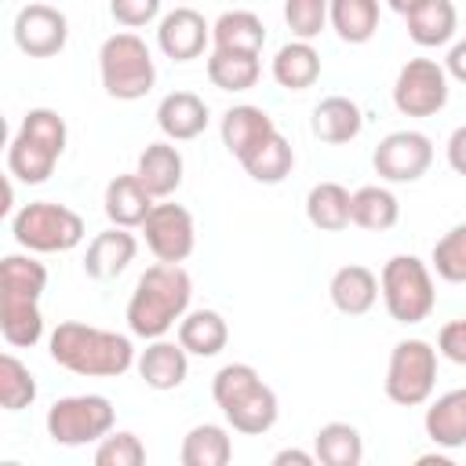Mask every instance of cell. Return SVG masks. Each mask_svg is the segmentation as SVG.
I'll return each instance as SVG.
<instances>
[{
	"instance_id": "cell-9",
	"label": "cell",
	"mask_w": 466,
	"mask_h": 466,
	"mask_svg": "<svg viewBox=\"0 0 466 466\" xmlns=\"http://www.w3.org/2000/svg\"><path fill=\"white\" fill-rule=\"evenodd\" d=\"M437 386V350L426 339H404L390 353L386 397L400 408H419L433 397Z\"/></svg>"
},
{
	"instance_id": "cell-8",
	"label": "cell",
	"mask_w": 466,
	"mask_h": 466,
	"mask_svg": "<svg viewBox=\"0 0 466 466\" xmlns=\"http://www.w3.org/2000/svg\"><path fill=\"white\" fill-rule=\"evenodd\" d=\"M116 422L109 397L102 393H76L62 397L47 408V437L62 448H84L102 441Z\"/></svg>"
},
{
	"instance_id": "cell-31",
	"label": "cell",
	"mask_w": 466,
	"mask_h": 466,
	"mask_svg": "<svg viewBox=\"0 0 466 466\" xmlns=\"http://www.w3.org/2000/svg\"><path fill=\"white\" fill-rule=\"evenodd\" d=\"M397 218H400V204L386 186H360L350 197V222L360 229L382 233V229H393Z\"/></svg>"
},
{
	"instance_id": "cell-6",
	"label": "cell",
	"mask_w": 466,
	"mask_h": 466,
	"mask_svg": "<svg viewBox=\"0 0 466 466\" xmlns=\"http://www.w3.org/2000/svg\"><path fill=\"white\" fill-rule=\"evenodd\" d=\"M379 288H382L386 313L397 324H422L433 313V302H437L433 273L415 255H393L379 273Z\"/></svg>"
},
{
	"instance_id": "cell-2",
	"label": "cell",
	"mask_w": 466,
	"mask_h": 466,
	"mask_svg": "<svg viewBox=\"0 0 466 466\" xmlns=\"http://www.w3.org/2000/svg\"><path fill=\"white\" fill-rule=\"evenodd\" d=\"M51 360L73 375H87V379H116L124 375L138 357L127 335L106 331V328H91L80 320H62L51 331Z\"/></svg>"
},
{
	"instance_id": "cell-30",
	"label": "cell",
	"mask_w": 466,
	"mask_h": 466,
	"mask_svg": "<svg viewBox=\"0 0 466 466\" xmlns=\"http://www.w3.org/2000/svg\"><path fill=\"white\" fill-rule=\"evenodd\" d=\"M350 189L339 182H317L306 193V218L320 229V233H339L350 226Z\"/></svg>"
},
{
	"instance_id": "cell-38",
	"label": "cell",
	"mask_w": 466,
	"mask_h": 466,
	"mask_svg": "<svg viewBox=\"0 0 466 466\" xmlns=\"http://www.w3.org/2000/svg\"><path fill=\"white\" fill-rule=\"evenodd\" d=\"M433 269L448 284H466V222L451 226L433 244Z\"/></svg>"
},
{
	"instance_id": "cell-26",
	"label": "cell",
	"mask_w": 466,
	"mask_h": 466,
	"mask_svg": "<svg viewBox=\"0 0 466 466\" xmlns=\"http://www.w3.org/2000/svg\"><path fill=\"white\" fill-rule=\"evenodd\" d=\"M0 335L7 346L25 350L36 346L44 335V317H40V302L36 299H11L0 295Z\"/></svg>"
},
{
	"instance_id": "cell-27",
	"label": "cell",
	"mask_w": 466,
	"mask_h": 466,
	"mask_svg": "<svg viewBox=\"0 0 466 466\" xmlns=\"http://www.w3.org/2000/svg\"><path fill=\"white\" fill-rule=\"evenodd\" d=\"M408 18V36L419 44V47H441L455 36V25H459V15H455V4L451 0H426L419 4Z\"/></svg>"
},
{
	"instance_id": "cell-12",
	"label": "cell",
	"mask_w": 466,
	"mask_h": 466,
	"mask_svg": "<svg viewBox=\"0 0 466 466\" xmlns=\"http://www.w3.org/2000/svg\"><path fill=\"white\" fill-rule=\"evenodd\" d=\"M371 164L386 182H419L433 164V142L422 131H393L375 146Z\"/></svg>"
},
{
	"instance_id": "cell-40",
	"label": "cell",
	"mask_w": 466,
	"mask_h": 466,
	"mask_svg": "<svg viewBox=\"0 0 466 466\" xmlns=\"http://www.w3.org/2000/svg\"><path fill=\"white\" fill-rule=\"evenodd\" d=\"M284 22L295 40H313L328 22V0H284Z\"/></svg>"
},
{
	"instance_id": "cell-4",
	"label": "cell",
	"mask_w": 466,
	"mask_h": 466,
	"mask_svg": "<svg viewBox=\"0 0 466 466\" xmlns=\"http://www.w3.org/2000/svg\"><path fill=\"white\" fill-rule=\"evenodd\" d=\"M66 120L55 109H29L7 146V171L25 186L47 182L66 153Z\"/></svg>"
},
{
	"instance_id": "cell-46",
	"label": "cell",
	"mask_w": 466,
	"mask_h": 466,
	"mask_svg": "<svg viewBox=\"0 0 466 466\" xmlns=\"http://www.w3.org/2000/svg\"><path fill=\"white\" fill-rule=\"evenodd\" d=\"M386 4H390L397 15H411V11H415L419 4H426V0H386Z\"/></svg>"
},
{
	"instance_id": "cell-22",
	"label": "cell",
	"mask_w": 466,
	"mask_h": 466,
	"mask_svg": "<svg viewBox=\"0 0 466 466\" xmlns=\"http://www.w3.org/2000/svg\"><path fill=\"white\" fill-rule=\"evenodd\" d=\"M182 153L171 146V138L167 142H149L146 149H142V157H138V167H135V175H138V182L157 197V200H164V197H171L178 186H182Z\"/></svg>"
},
{
	"instance_id": "cell-44",
	"label": "cell",
	"mask_w": 466,
	"mask_h": 466,
	"mask_svg": "<svg viewBox=\"0 0 466 466\" xmlns=\"http://www.w3.org/2000/svg\"><path fill=\"white\" fill-rule=\"evenodd\" d=\"M444 69H448V76H455L459 84H466V40H455L451 44V51L444 58Z\"/></svg>"
},
{
	"instance_id": "cell-28",
	"label": "cell",
	"mask_w": 466,
	"mask_h": 466,
	"mask_svg": "<svg viewBox=\"0 0 466 466\" xmlns=\"http://www.w3.org/2000/svg\"><path fill=\"white\" fill-rule=\"evenodd\" d=\"M211 40H215L218 51L258 55L262 44H266V25H262V18L255 11H226L211 25Z\"/></svg>"
},
{
	"instance_id": "cell-29",
	"label": "cell",
	"mask_w": 466,
	"mask_h": 466,
	"mask_svg": "<svg viewBox=\"0 0 466 466\" xmlns=\"http://www.w3.org/2000/svg\"><path fill=\"white\" fill-rule=\"evenodd\" d=\"M328 22L346 44H368L379 29V0H328Z\"/></svg>"
},
{
	"instance_id": "cell-25",
	"label": "cell",
	"mask_w": 466,
	"mask_h": 466,
	"mask_svg": "<svg viewBox=\"0 0 466 466\" xmlns=\"http://www.w3.org/2000/svg\"><path fill=\"white\" fill-rule=\"evenodd\" d=\"M320 76V55L309 40H291L273 58V80L288 91H306Z\"/></svg>"
},
{
	"instance_id": "cell-1",
	"label": "cell",
	"mask_w": 466,
	"mask_h": 466,
	"mask_svg": "<svg viewBox=\"0 0 466 466\" xmlns=\"http://www.w3.org/2000/svg\"><path fill=\"white\" fill-rule=\"evenodd\" d=\"M193 299V280L178 262L149 266L127 302V328L138 339H164L186 313Z\"/></svg>"
},
{
	"instance_id": "cell-34",
	"label": "cell",
	"mask_w": 466,
	"mask_h": 466,
	"mask_svg": "<svg viewBox=\"0 0 466 466\" xmlns=\"http://www.w3.org/2000/svg\"><path fill=\"white\" fill-rule=\"evenodd\" d=\"M233 459V441L226 426L200 422L182 441V466H226Z\"/></svg>"
},
{
	"instance_id": "cell-24",
	"label": "cell",
	"mask_w": 466,
	"mask_h": 466,
	"mask_svg": "<svg viewBox=\"0 0 466 466\" xmlns=\"http://www.w3.org/2000/svg\"><path fill=\"white\" fill-rule=\"evenodd\" d=\"M178 342L193 357H215V353L226 350L229 328H226L222 313H215V309H189L178 320Z\"/></svg>"
},
{
	"instance_id": "cell-11",
	"label": "cell",
	"mask_w": 466,
	"mask_h": 466,
	"mask_svg": "<svg viewBox=\"0 0 466 466\" xmlns=\"http://www.w3.org/2000/svg\"><path fill=\"white\" fill-rule=\"evenodd\" d=\"M138 229L146 233V248L157 262H186L197 248V226L182 204H153Z\"/></svg>"
},
{
	"instance_id": "cell-7",
	"label": "cell",
	"mask_w": 466,
	"mask_h": 466,
	"mask_svg": "<svg viewBox=\"0 0 466 466\" xmlns=\"http://www.w3.org/2000/svg\"><path fill=\"white\" fill-rule=\"evenodd\" d=\"M11 233L25 251L51 255V251H73L84 240V218L55 200H33L11 218Z\"/></svg>"
},
{
	"instance_id": "cell-19",
	"label": "cell",
	"mask_w": 466,
	"mask_h": 466,
	"mask_svg": "<svg viewBox=\"0 0 466 466\" xmlns=\"http://www.w3.org/2000/svg\"><path fill=\"white\" fill-rule=\"evenodd\" d=\"M157 124H160L164 138L189 142V138H197L208 127V106L193 91H171L157 106Z\"/></svg>"
},
{
	"instance_id": "cell-21",
	"label": "cell",
	"mask_w": 466,
	"mask_h": 466,
	"mask_svg": "<svg viewBox=\"0 0 466 466\" xmlns=\"http://www.w3.org/2000/svg\"><path fill=\"white\" fill-rule=\"evenodd\" d=\"M313 135L328 146H342V142H353L364 127V116H360V106L346 95H328L317 102L313 109V120H309Z\"/></svg>"
},
{
	"instance_id": "cell-10",
	"label": "cell",
	"mask_w": 466,
	"mask_h": 466,
	"mask_svg": "<svg viewBox=\"0 0 466 466\" xmlns=\"http://www.w3.org/2000/svg\"><path fill=\"white\" fill-rule=\"evenodd\" d=\"M393 106L404 116H433L448 106V69L433 58H408L393 84Z\"/></svg>"
},
{
	"instance_id": "cell-14",
	"label": "cell",
	"mask_w": 466,
	"mask_h": 466,
	"mask_svg": "<svg viewBox=\"0 0 466 466\" xmlns=\"http://www.w3.org/2000/svg\"><path fill=\"white\" fill-rule=\"evenodd\" d=\"M211 40V25L204 22L200 11L193 7H175L160 18L157 25V44L167 58L175 62H189V58H200L204 55V44Z\"/></svg>"
},
{
	"instance_id": "cell-20",
	"label": "cell",
	"mask_w": 466,
	"mask_h": 466,
	"mask_svg": "<svg viewBox=\"0 0 466 466\" xmlns=\"http://www.w3.org/2000/svg\"><path fill=\"white\" fill-rule=\"evenodd\" d=\"M426 437L437 448H466V390H448L426 408Z\"/></svg>"
},
{
	"instance_id": "cell-17",
	"label": "cell",
	"mask_w": 466,
	"mask_h": 466,
	"mask_svg": "<svg viewBox=\"0 0 466 466\" xmlns=\"http://www.w3.org/2000/svg\"><path fill=\"white\" fill-rule=\"evenodd\" d=\"M138 375L149 390H178L189 375V353L182 342H164V339H149V346L138 353Z\"/></svg>"
},
{
	"instance_id": "cell-16",
	"label": "cell",
	"mask_w": 466,
	"mask_h": 466,
	"mask_svg": "<svg viewBox=\"0 0 466 466\" xmlns=\"http://www.w3.org/2000/svg\"><path fill=\"white\" fill-rule=\"evenodd\" d=\"M218 131H222V146H226L237 160H248L269 135H277V124H273V116H269L266 109H258V106H233V109H226Z\"/></svg>"
},
{
	"instance_id": "cell-39",
	"label": "cell",
	"mask_w": 466,
	"mask_h": 466,
	"mask_svg": "<svg viewBox=\"0 0 466 466\" xmlns=\"http://www.w3.org/2000/svg\"><path fill=\"white\" fill-rule=\"evenodd\" d=\"M95 462L98 466H142L146 462V448L131 430H109L98 448H95Z\"/></svg>"
},
{
	"instance_id": "cell-41",
	"label": "cell",
	"mask_w": 466,
	"mask_h": 466,
	"mask_svg": "<svg viewBox=\"0 0 466 466\" xmlns=\"http://www.w3.org/2000/svg\"><path fill=\"white\" fill-rule=\"evenodd\" d=\"M109 15L124 29H138V25H149L160 15V0H109Z\"/></svg>"
},
{
	"instance_id": "cell-36",
	"label": "cell",
	"mask_w": 466,
	"mask_h": 466,
	"mask_svg": "<svg viewBox=\"0 0 466 466\" xmlns=\"http://www.w3.org/2000/svg\"><path fill=\"white\" fill-rule=\"evenodd\" d=\"M47 288V269L33 255H4L0 262V295L11 299H36Z\"/></svg>"
},
{
	"instance_id": "cell-35",
	"label": "cell",
	"mask_w": 466,
	"mask_h": 466,
	"mask_svg": "<svg viewBox=\"0 0 466 466\" xmlns=\"http://www.w3.org/2000/svg\"><path fill=\"white\" fill-rule=\"evenodd\" d=\"M244 164V171L255 178V182H266V186H277V182H284L288 175H291V167H295V149H291V142L277 131V135H269L248 160H240Z\"/></svg>"
},
{
	"instance_id": "cell-42",
	"label": "cell",
	"mask_w": 466,
	"mask_h": 466,
	"mask_svg": "<svg viewBox=\"0 0 466 466\" xmlns=\"http://www.w3.org/2000/svg\"><path fill=\"white\" fill-rule=\"evenodd\" d=\"M437 353L448 357L451 364H462L466 368V317L459 320H448L437 335Z\"/></svg>"
},
{
	"instance_id": "cell-32",
	"label": "cell",
	"mask_w": 466,
	"mask_h": 466,
	"mask_svg": "<svg viewBox=\"0 0 466 466\" xmlns=\"http://www.w3.org/2000/svg\"><path fill=\"white\" fill-rule=\"evenodd\" d=\"M313 455L324 466H360L364 441H360L357 426H350V422H324L313 433Z\"/></svg>"
},
{
	"instance_id": "cell-43",
	"label": "cell",
	"mask_w": 466,
	"mask_h": 466,
	"mask_svg": "<svg viewBox=\"0 0 466 466\" xmlns=\"http://www.w3.org/2000/svg\"><path fill=\"white\" fill-rule=\"evenodd\" d=\"M448 164L455 175H466V124H459L448 138Z\"/></svg>"
},
{
	"instance_id": "cell-18",
	"label": "cell",
	"mask_w": 466,
	"mask_h": 466,
	"mask_svg": "<svg viewBox=\"0 0 466 466\" xmlns=\"http://www.w3.org/2000/svg\"><path fill=\"white\" fill-rule=\"evenodd\" d=\"M328 295H331V306H335L339 313H346V317H364V313L379 302L382 288H379V277H375L368 266L350 262V266L335 269V277H331V284H328Z\"/></svg>"
},
{
	"instance_id": "cell-23",
	"label": "cell",
	"mask_w": 466,
	"mask_h": 466,
	"mask_svg": "<svg viewBox=\"0 0 466 466\" xmlns=\"http://www.w3.org/2000/svg\"><path fill=\"white\" fill-rule=\"evenodd\" d=\"M153 193L138 182V175H116L109 186H106V218L113 226H124V229H135L146 222V215L153 211Z\"/></svg>"
},
{
	"instance_id": "cell-37",
	"label": "cell",
	"mask_w": 466,
	"mask_h": 466,
	"mask_svg": "<svg viewBox=\"0 0 466 466\" xmlns=\"http://www.w3.org/2000/svg\"><path fill=\"white\" fill-rule=\"evenodd\" d=\"M33 400H36V379L15 353H4L0 357V404L7 411H22Z\"/></svg>"
},
{
	"instance_id": "cell-13",
	"label": "cell",
	"mask_w": 466,
	"mask_h": 466,
	"mask_svg": "<svg viewBox=\"0 0 466 466\" xmlns=\"http://www.w3.org/2000/svg\"><path fill=\"white\" fill-rule=\"evenodd\" d=\"M11 33H15V44H18L22 55H29V58H51V55H58L66 47L69 22H66V15L58 7H51V4L40 0V4H25L15 15Z\"/></svg>"
},
{
	"instance_id": "cell-15",
	"label": "cell",
	"mask_w": 466,
	"mask_h": 466,
	"mask_svg": "<svg viewBox=\"0 0 466 466\" xmlns=\"http://www.w3.org/2000/svg\"><path fill=\"white\" fill-rule=\"evenodd\" d=\"M135 251H138L135 233H127L124 226H109V229L95 233V240L87 244L84 273L91 280H113L135 262Z\"/></svg>"
},
{
	"instance_id": "cell-45",
	"label": "cell",
	"mask_w": 466,
	"mask_h": 466,
	"mask_svg": "<svg viewBox=\"0 0 466 466\" xmlns=\"http://www.w3.org/2000/svg\"><path fill=\"white\" fill-rule=\"evenodd\" d=\"M288 462H295V466H313V462H317V455L299 451V448H284V451H277V455H273V466H288Z\"/></svg>"
},
{
	"instance_id": "cell-33",
	"label": "cell",
	"mask_w": 466,
	"mask_h": 466,
	"mask_svg": "<svg viewBox=\"0 0 466 466\" xmlns=\"http://www.w3.org/2000/svg\"><path fill=\"white\" fill-rule=\"evenodd\" d=\"M262 76V66H258V55H244V51H211L208 58V80L218 87V91H248L255 87Z\"/></svg>"
},
{
	"instance_id": "cell-5",
	"label": "cell",
	"mask_w": 466,
	"mask_h": 466,
	"mask_svg": "<svg viewBox=\"0 0 466 466\" xmlns=\"http://www.w3.org/2000/svg\"><path fill=\"white\" fill-rule=\"evenodd\" d=\"M98 73H102L106 95L116 98V102L146 98L153 80H157L153 55H149V47H146V40L138 33L106 36L102 47H98Z\"/></svg>"
},
{
	"instance_id": "cell-3",
	"label": "cell",
	"mask_w": 466,
	"mask_h": 466,
	"mask_svg": "<svg viewBox=\"0 0 466 466\" xmlns=\"http://www.w3.org/2000/svg\"><path fill=\"white\" fill-rule=\"evenodd\" d=\"M211 397L237 433L258 437L277 422V393L262 382L251 364H226L211 379Z\"/></svg>"
}]
</instances>
